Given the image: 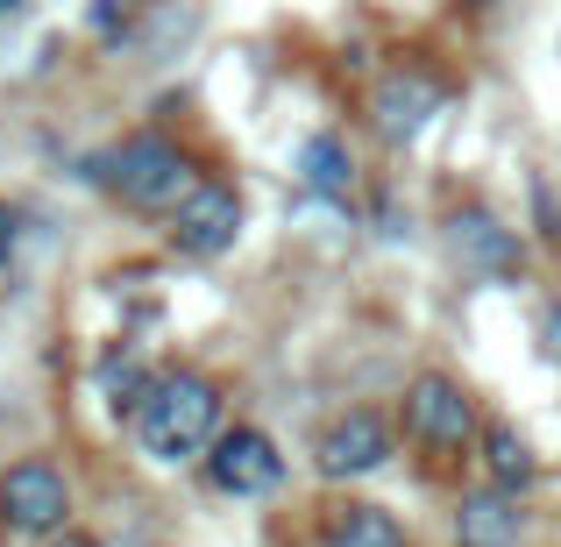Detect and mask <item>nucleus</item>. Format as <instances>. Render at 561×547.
I'll return each mask as SVG.
<instances>
[{
	"instance_id": "f3484780",
	"label": "nucleus",
	"mask_w": 561,
	"mask_h": 547,
	"mask_svg": "<svg viewBox=\"0 0 561 547\" xmlns=\"http://www.w3.org/2000/svg\"><path fill=\"white\" fill-rule=\"evenodd\" d=\"M8 249H14V214L0 206V263H8Z\"/></svg>"
},
{
	"instance_id": "a211bd4d",
	"label": "nucleus",
	"mask_w": 561,
	"mask_h": 547,
	"mask_svg": "<svg viewBox=\"0 0 561 547\" xmlns=\"http://www.w3.org/2000/svg\"><path fill=\"white\" fill-rule=\"evenodd\" d=\"M8 8H22V0H0V14H8Z\"/></svg>"
},
{
	"instance_id": "2eb2a0df",
	"label": "nucleus",
	"mask_w": 561,
	"mask_h": 547,
	"mask_svg": "<svg viewBox=\"0 0 561 547\" xmlns=\"http://www.w3.org/2000/svg\"><path fill=\"white\" fill-rule=\"evenodd\" d=\"M128 14H136V0H100V8H93V29L107 36V29H114V22H128Z\"/></svg>"
},
{
	"instance_id": "f8f14e48",
	"label": "nucleus",
	"mask_w": 561,
	"mask_h": 547,
	"mask_svg": "<svg viewBox=\"0 0 561 547\" xmlns=\"http://www.w3.org/2000/svg\"><path fill=\"white\" fill-rule=\"evenodd\" d=\"M299 171H306V185H313L320 200H348V192H356V157H348L342 136H313L299 150Z\"/></svg>"
},
{
	"instance_id": "1a4fd4ad",
	"label": "nucleus",
	"mask_w": 561,
	"mask_h": 547,
	"mask_svg": "<svg viewBox=\"0 0 561 547\" xmlns=\"http://www.w3.org/2000/svg\"><path fill=\"white\" fill-rule=\"evenodd\" d=\"M455 540L462 547H519V491L491 483V491H469L455 512Z\"/></svg>"
},
{
	"instance_id": "39448f33",
	"label": "nucleus",
	"mask_w": 561,
	"mask_h": 547,
	"mask_svg": "<svg viewBox=\"0 0 561 547\" xmlns=\"http://www.w3.org/2000/svg\"><path fill=\"white\" fill-rule=\"evenodd\" d=\"M206 477L228 498H271L285 483V455H277V441L263 426H228L214 441V455H206Z\"/></svg>"
},
{
	"instance_id": "9d476101",
	"label": "nucleus",
	"mask_w": 561,
	"mask_h": 547,
	"mask_svg": "<svg viewBox=\"0 0 561 547\" xmlns=\"http://www.w3.org/2000/svg\"><path fill=\"white\" fill-rule=\"evenodd\" d=\"M320 547H405V526H398L383 505H363V498H348V505L328 512V526H320Z\"/></svg>"
},
{
	"instance_id": "0eeeda50",
	"label": "nucleus",
	"mask_w": 561,
	"mask_h": 547,
	"mask_svg": "<svg viewBox=\"0 0 561 547\" xmlns=\"http://www.w3.org/2000/svg\"><path fill=\"white\" fill-rule=\"evenodd\" d=\"M313 463H320V477H334V483H348V477H370V469H383V463H391V426H383L370 406L342 412V420H328V426H320V448H313Z\"/></svg>"
},
{
	"instance_id": "dca6fc26",
	"label": "nucleus",
	"mask_w": 561,
	"mask_h": 547,
	"mask_svg": "<svg viewBox=\"0 0 561 547\" xmlns=\"http://www.w3.org/2000/svg\"><path fill=\"white\" fill-rule=\"evenodd\" d=\"M548 356L561 363V306H548Z\"/></svg>"
},
{
	"instance_id": "7ed1b4c3",
	"label": "nucleus",
	"mask_w": 561,
	"mask_h": 547,
	"mask_svg": "<svg viewBox=\"0 0 561 547\" xmlns=\"http://www.w3.org/2000/svg\"><path fill=\"white\" fill-rule=\"evenodd\" d=\"M0 526L22 534V540L65 534V526H71V483H65V469L43 463V455L0 469Z\"/></svg>"
},
{
	"instance_id": "4468645a",
	"label": "nucleus",
	"mask_w": 561,
	"mask_h": 547,
	"mask_svg": "<svg viewBox=\"0 0 561 547\" xmlns=\"http://www.w3.org/2000/svg\"><path fill=\"white\" fill-rule=\"evenodd\" d=\"M100 384H107V406H114V412H142V398H150L157 377H142L136 356H114L107 369H100Z\"/></svg>"
},
{
	"instance_id": "6e6552de",
	"label": "nucleus",
	"mask_w": 561,
	"mask_h": 547,
	"mask_svg": "<svg viewBox=\"0 0 561 547\" xmlns=\"http://www.w3.org/2000/svg\"><path fill=\"white\" fill-rule=\"evenodd\" d=\"M370 107H377V128H383V136H391V143H405V136H420V128H426V114L440 107V86L426 79V71H383Z\"/></svg>"
},
{
	"instance_id": "9b49d317",
	"label": "nucleus",
	"mask_w": 561,
	"mask_h": 547,
	"mask_svg": "<svg viewBox=\"0 0 561 547\" xmlns=\"http://www.w3.org/2000/svg\"><path fill=\"white\" fill-rule=\"evenodd\" d=\"M448 228H455V257L483 263V271H512V263H519V242H512V235L497 228V220L483 214V206H469V214H455Z\"/></svg>"
},
{
	"instance_id": "ddd939ff",
	"label": "nucleus",
	"mask_w": 561,
	"mask_h": 547,
	"mask_svg": "<svg viewBox=\"0 0 561 547\" xmlns=\"http://www.w3.org/2000/svg\"><path fill=\"white\" fill-rule=\"evenodd\" d=\"M483 469H491V483H505V491L534 483V448H526L519 426H505V420L483 426Z\"/></svg>"
},
{
	"instance_id": "423d86ee",
	"label": "nucleus",
	"mask_w": 561,
	"mask_h": 547,
	"mask_svg": "<svg viewBox=\"0 0 561 547\" xmlns=\"http://www.w3.org/2000/svg\"><path fill=\"white\" fill-rule=\"evenodd\" d=\"M234 235H242V200L214 179H199L171 214V249L179 257H220V249H234Z\"/></svg>"
},
{
	"instance_id": "20e7f679",
	"label": "nucleus",
	"mask_w": 561,
	"mask_h": 547,
	"mask_svg": "<svg viewBox=\"0 0 561 547\" xmlns=\"http://www.w3.org/2000/svg\"><path fill=\"white\" fill-rule=\"evenodd\" d=\"M469 434H477V398L455 377L426 369V377L405 384V441H420L434 455H455V448H469Z\"/></svg>"
},
{
	"instance_id": "f03ea898",
	"label": "nucleus",
	"mask_w": 561,
	"mask_h": 547,
	"mask_svg": "<svg viewBox=\"0 0 561 547\" xmlns=\"http://www.w3.org/2000/svg\"><path fill=\"white\" fill-rule=\"evenodd\" d=\"M107 185H114V200L136 206V214H179V200L199 179H192L185 150H171L164 136H136V143H122V150H114Z\"/></svg>"
},
{
	"instance_id": "f257e3e1",
	"label": "nucleus",
	"mask_w": 561,
	"mask_h": 547,
	"mask_svg": "<svg viewBox=\"0 0 561 547\" xmlns=\"http://www.w3.org/2000/svg\"><path fill=\"white\" fill-rule=\"evenodd\" d=\"M136 434L157 463H185V455L214 448L220 441V384L199 377V369H164L136 412Z\"/></svg>"
}]
</instances>
